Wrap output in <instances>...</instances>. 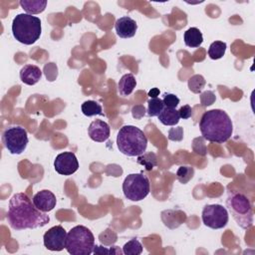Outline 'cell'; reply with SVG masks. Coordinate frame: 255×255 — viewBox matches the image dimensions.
Listing matches in <instances>:
<instances>
[{"label": "cell", "mask_w": 255, "mask_h": 255, "mask_svg": "<svg viewBox=\"0 0 255 255\" xmlns=\"http://www.w3.org/2000/svg\"><path fill=\"white\" fill-rule=\"evenodd\" d=\"M32 201H33L34 205L39 210H41L42 212H46V213L53 210L57 203L55 194L48 189H43V190L37 192L33 196Z\"/></svg>", "instance_id": "cell-12"}, {"label": "cell", "mask_w": 255, "mask_h": 255, "mask_svg": "<svg viewBox=\"0 0 255 255\" xmlns=\"http://www.w3.org/2000/svg\"><path fill=\"white\" fill-rule=\"evenodd\" d=\"M178 113L180 119L187 120L192 116V108L189 105H184L178 110Z\"/></svg>", "instance_id": "cell-29"}, {"label": "cell", "mask_w": 255, "mask_h": 255, "mask_svg": "<svg viewBox=\"0 0 255 255\" xmlns=\"http://www.w3.org/2000/svg\"><path fill=\"white\" fill-rule=\"evenodd\" d=\"M82 113L87 117H93L96 115L104 116L102 106L96 101H86L82 105Z\"/></svg>", "instance_id": "cell-21"}, {"label": "cell", "mask_w": 255, "mask_h": 255, "mask_svg": "<svg viewBox=\"0 0 255 255\" xmlns=\"http://www.w3.org/2000/svg\"><path fill=\"white\" fill-rule=\"evenodd\" d=\"M19 3L23 10L30 15L42 13L47 6L46 0H21Z\"/></svg>", "instance_id": "cell-19"}, {"label": "cell", "mask_w": 255, "mask_h": 255, "mask_svg": "<svg viewBox=\"0 0 255 255\" xmlns=\"http://www.w3.org/2000/svg\"><path fill=\"white\" fill-rule=\"evenodd\" d=\"M149 180L142 173L128 174L123 183V192L126 198L131 201H140L149 193Z\"/></svg>", "instance_id": "cell-7"}, {"label": "cell", "mask_w": 255, "mask_h": 255, "mask_svg": "<svg viewBox=\"0 0 255 255\" xmlns=\"http://www.w3.org/2000/svg\"><path fill=\"white\" fill-rule=\"evenodd\" d=\"M184 43L187 47L190 48H197L203 42V36L200 30L196 27H191L184 32L183 35Z\"/></svg>", "instance_id": "cell-16"}, {"label": "cell", "mask_w": 255, "mask_h": 255, "mask_svg": "<svg viewBox=\"0 0 255 255\" xmlns=\"http://www.w3.org/2000/svg\"><path fill=\"white\" fill-rule=\"evenodd\" d=\"M95 248V237L92 231L83 225L73 227L66 238V250L72 255H89Z\"/></svg>", "instance_id": "cell-6"}, {"label": "cell", "mask_w": 255, "mask_h": 255, "mask_svg": "<svg viewBox=\"0 0 255 255\" xmlns=\"http://www.w3.org/2000/svg\"><path fill=\"white\" fill-rule=\"evenodd\" d=\"M119 150L128 156H138L144 153L147 146V138L144 132L134 126H124L117 135Z\"/></svg>", "instance_id": "cell-3"}, {"label": "cell", "mask_w": 255, "mask_h": 255, "mask_svg": "<svg viewBox=\"0 0 255 255\" xmlns=\"http://www.w3.org/2000/svg\"><path fill=\"white\" fill-rule=\"evenodd\" d=\"M226 51V43L222 41H214L208 48V56L212 60L221 59Z\"/></svg>", "instance_id": "cell-20"}, {"label": "cell", "mask_w": 255, "mask_h": 255, "mask_svg": "<svg viewBox=\"0 0 255 255\" xmlns=\"http://www.w3.org/2000/svg\"><path fill=\"white\" fill-rule=\"evenodd\" d=\"M199 128L205 139L216 143L227 141L233 132L230 117L226 112L219 109L205 112L199 121Z\"/></svg>", "instance_id": "cell-2"}, {"label": "cell", "mask_w": 255, "mask_h": 255, "mask_svg": "<svg viewBox=\"0 0 255 255\" xmlns=\"http://www.w3.org/2000/svg\"><path fill=\"white\" fill-rule=\"evenodd\" d=\"M157 157L154 152H147L142 153L141 155L137 156V163L141 164L146 170H151L157 164Z\"/></svg>", "instance_id": "cell-22"}, {"label": "cell", "mask_w": 255, "mask_h": 255, "mask_svg": "<svg viewBox=\"0 0 255 255\" xmlns=\"http://www.w3.org/2000/svg\"><path fill=\"white\" fill-rule=\"evenodd\" d=\"M27 130L21 126H9L2 133V142L12 154H21L28 144Z\"/></svg>", "instance_id": "cell-8"}, {"label": "cell", "mask_w": 255, "mask_h": 255, "mask_svg": "<svg viewBox=\"0 0 255 255\" xmlns=\"http://www.w3.org/2000/svg\"><path fill=\"white\" fill-rule=\"evenodd\" d=\"M42 78V71L36 65H25L20 70L21 81L29 86L37 84Z\"/></svg>", "instance_id": "cell-15"}, {"label": "cell", "mask_w": 255, "mask_h": 255, "mask_svg": "<svg viewBox=\"0 0 255 255\" xmlns=\"http://www.w3.org/2000/svg\"><path fill=\"white\" fill-rule=\"evenodd\" d=\"M110 126L102 120H96L92 122L88 128L89 136L91 137V139L97 142L106 141L110 136Z\"/></svg>", "instance_id": "cell-14"}, {"label": "cell", "mask_w": 255, "mask_h": 255, "mask_svg": "<svg viewBox=\"0 0 255 255\" xmlns=\"http://www.w3.org/2000/svg\"><path fill=\"white\" fill-rule=\"evenodd\" d=\"M164 104L159 98H151L147 102V116L157 117L163 110Z\"/></svg>", "instance_id": "cell-24"}, {"label": "cell", "mask_w": 255, "mask_h": 255, "mask_svg": "<svg viewBox=\"0 0 255 255\" xmlns=\"http://www.w3.org/2000/svg\"><path fill=\"white\" fill-rule=\"evenodd\" d=\"M116 33L120 38L128 39L135 35L137 31L136 22L129 16H124L119 18L115 23Z\"/></svg>", "instance_id": "cell-13"}, {"label": "cell", "mask_w": 255, "mask_h": 255, "mask_svg": "<svg viewBox=\"0 0 255 255\" xmlns=\"http://www.w3.org/2000/svg\"><path fill=\"white\" fill-rule=\"evenodd\" d=\"M167 137L172 141H181L183 139V128L181 127L170 128Z\"/></svg>", "instance_id": "cell-27"}, {"label": "cell", "mask_w": 255, "mask_h": 255, "mask_svg": "<svg viewBox=\"0 0 255 255\" xmlns=\"http://www.w3.org/2000/svg\"><path fill=\"white\" fill-rule=\"evenodd\" d=\"M205 80L201 75H194L188 80V88L191 92L199 94L205 86Z\"/></svg>", "instance_id": "cell-25"}, {"label": "cell", "mask_w": 255, "mask_h": 255, "mask_svg": "<svg viewBox=\"0 0 255 255\" xmlns=\"http://www.w3.org/2000/svg\"><path fill=\"white\" fill-rule=\"evenodd\" d=\"M226 207L236 223L243 229L253 225V209L249 198L238 191H228Z\"/></svg>", "instance_id": "cell-5"}, {"label": "cell", "mask_w": 255, "mask_h": 255, "mask_svg": "<svg viewBox=\"0 0 255 255\" xmlns=\"http://www.w3.org/2000/svg\"><path fill=\"white\" fill-rule=\"evenodd\" d=\"M131 112H132V117L133 118H135L136 117V115H137V113H139L140 114V116L142 117L143 115H144V108H143V106H134L133 108H132V110H131Z\"/></svg>", "instance_id": "cell-30"}, {"label": "cell", "mask_w": 255, "mask_h": 255, "mask_svg": "<svg viewBox=\"0 0 255 255\" xmlns=\"http://www.w3.org/2000/svg\"><path fill=\"white\" fill-rule=\"evenodd\" d=\"M135 86H136V81L134 76L132 74H126L119 81V84H118L119 93L121 96L127 97L132 93Z\"/></svg>", "instance_id": "cell-18"}, {"label": "cell", "mask_w": 255, "mask_h": 255, "mask_svg": "<svg viewBox=\"0 0 255 255\" xmlns=\"http://www.w3.org/2000/svg\"><path fill=\"white\" fill-rule=\"evenodd\" d=\"M41 33V20L36 16L21 13L13 19L12 34L18 42L24 45H32L40 38Z\"/></svg>", "instance_id": "cell-4"}, {"label": "cell", "mask_w": 255, "mask_h": 255, "mask_svg": "<svg viewBox=\"0 0 255 255\" xmlns=\"http://www.w3.org/2000/svg\"><path fill=\"white\" fill-rule=\"evenodd\" d=\"M7 221L14 230L35 229L47 225L50 217L46 212L39 210L26 193L19 192L9 201Z\"/></svg>", "instance_id": "cell-1"}, {"label": "cell", "mask_w": 255, "mask_h": 255, "mask_svg": "<svg viewBox=\"0 0 255 255\" xmlns=\"http://www.w3.org/2000/svg\"><path fill=\"white\" fill-rule=\"evenodd\" d=\"M55 170L61 175H72L79 168V161L75 153L64 151L59 153L54 160Z\"/></svg>", "instance_id": "cell-11"}, {"label": "cell", "mask_w": 255, "mask_h": 255, "mask_svg": "<svg viewBox=\"0 0 255 255\" xmlns=\"http://www.w3.org/2000/svg\"><path fill=\"white\" fill-rule=\"evenodd\" d=\"M67 232L62 225L51 227L43 236L44 246L50 251H61L66 248Z\"/></svg>", "instance_id": "cell-10"}, {"label": "cell", "mask_w": 255, "mask_h": 255, "mask_svg": "<svg viewBox=\"0 0 255 255\" xmlns=\"http://www.w3.org/2000/svg\"><path fill=\"white\" fill-rule=\"evenodd\" d=\"M202 222L211 229H220L226 226L229 220L228 211L220 204H207L201 213Z\"/></svg>", "instance_id": "cell-9"}, {"label": "cell", "mask_w": 255, "mask_h": 255, "mask_svg": "<svg viewBox=\"0 0 255 255\" xmlns=\"http://www.w3.org/2000/svg\"><path fill=\"white\" fill-rule=\"evenodd\" d=\"M147 95L150 97V99H151V98H157V96L159 95V90H158L157 88H152V89L148 92Z\"/></svg>", "instance_id": "cell-31"}, {"label": "cell", "mask_w": 255, "mask_h": 255, "mask_svg": "<svg viewBox=\"0 0 255 255\" xmlns=\"http://www.w3.org/2000/svg\"><path fill=\"white\" fill-rule=\"evenodd\" d=\"M194 174V169L191 166H179L176 171V178L179 182L185 184L187 183Z\"/></svg>", "instance_id": "cell-26"}, {"label": "cell", "mask_w": 255, "mask_h": 255, "mask_svg": "<svg viewBox=\"0 0 255 255\" xmlns=\"http://www.w3.org/2000/svg\"><path fill=\"white\" fill-rule=\"evenodd\" d=\"M159 122L164 126H175L179 123V113L174 108L164 107L160 114L157 116Z\"/></svg>", "instance_id": "cell-17"}, {"label": "cell", "mask_w": 255, "mask_h": 255, "mask_svg": "<svg viewBox=\"0 0 255 255\" xmlns=\"http://www.w3.org/2000/svg\"><path fill=\"white\" fill-rule=\"evenodd\" d=\"M162 102L164 104V107L175 109L179 104V99L173 94H164Z\"/></svg>", "instance_id": "cell-28"}, {"label": "cell", "mask_w": 255, "mask_h": 255, "mask_svg": "<svg viewBox=\"0 0 255 255\" xmlns=\"http://www.w3.org/2000/svg\"><path fill=\"white\" fill-rule=\"evenodd\" d=\"M142 252V245L137 239H130L123 246V254L139 255Z\"/></svg>", "instance_id": "cell-23"}]
</instances>
